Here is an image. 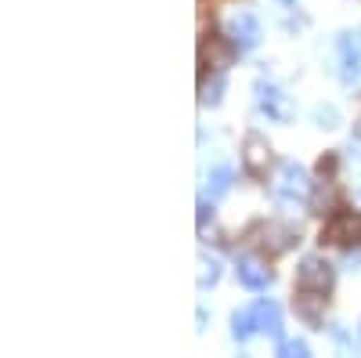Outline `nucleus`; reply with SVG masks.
<instances>
[{
  "mask_svg": "<svg viewBox=\"0 0 361 358\" xmlns=\"http://www.w3.org/2000/svg\"><path fill=\"white\" fill-rule=\"evenodd\" d=\"M271 192H275V199L282 206H296V203H304L311 196V177H307V170L300 167L296 160H282Z\"/></svg>",
  "mask_w": 361,
  "mask_h": 358,
  "instance_id": "f257e3e1",
  "label": "nucleus"
},
{
  "mask_svg": "<svg viewBox=\"0 0 361 358\" xmlns=\"http://www.w3.org/2000/svg\"><path fill=\"white\" fill-rule=\"evenodd\" d=\"M322 243H329V246H361V210H340L322 228Z\"/></svg>",
  "mask_w": 361,
  "mask_h": 358,
  "instance_id": "f03ea898",
  "label": "nucleus"
},
{
  "mask_svg": "<svg viewBox=\"0 0 361 358\" xmlns=\"http://www.w3.org/2000/svg\"><path fill=\"white\" fill-rule=\"evenodd\" d=\"M333 264L325 257H304L296 268V290H311V293H329L333 290Z\"/></svg>",
  "mask_w": 361,
  "mask_h": 358,
  "instance_id": "7ed1b4c3",
  "label": "nucleus"
},
{
  "mask_svg": "<svg viewBox=\"0 0 361 358\" xmlns=\"http://www.w3.org/2000/svg\"><path fill=\"white\" fill-rule=\"evenodd\" d=\"M257 105H260V112H267V119H275V124H289V119L296 116V109H293V102L279 91L275 83H257Z\"/></svg>",
  "mask_w": 361,
  "mask_h": 358,
  "instance_id": "20e7f679",
  "label": "nucleus"
},
{
  "mask_svg": "<svg viewBox=\"0 0 361 358\" xmlns=\"http://www.w3.org/2000/svg\"><path fill=\"white\" fill-rule=\"evenodd\" d=\"M224 29H228V40H231L238 51H250V47H257V40H260V22H257V15H250V11H235Z\"/></svg>",
  "mask_w": 361,
  "mask_h": 358,
  "instance_id": "39448f33",
  "label": "nucleus"
},
{
  "mask_svg": "<svg viewBox=\"0 0 361 358\" xmlns=\"http://www.w3.org/2000/svg\"><path fill=\"white\" fill-rule=\"evenodd\" d=\"M243 163L253 177H264L267 174V163H271V145L260 138V134H246L243 141Z\"/></svg>",
  "mask_w": 361,
  "mask_h": 358,
  "instance_id": "423d86ee",
  "label": "nucleus"
},
{
  "mask_svg": "<svg viewBox=\"0 0 361 358\" xmlns=\"http://www.w3.org/2000/svg\"><path fill=\"white\" fill-rule=\"evenodd\" d=\"M336 51H340V76H343V83L361 80V44L350 33H343L336 40Z\"/></svg>",
  "mask_w": 361,
  "mask_h": 358,
  "instance_id": "0eeeda50",
  "label": "nucleus"
},
{
  "mask_svg": "<svg viewBox=\"0 0 361 358\" xmlns=\"http://www.w3.org/2000/svg\"><path fill=\"white\" fill-rule=\"evenodd\" d=\"M235 272H238V282H243L246 290H267L271 286V268L257 257H238Z\"/></svg>",
  "mask_w": 361,
  "mask_h": 358,
  "instance_id": "6e6552de",
  "label": "nucleus"
},
{
  "mask_svg": "<svg viewBox=\"0 0 361 358\" xmlns=\"http://www.w3.org/2000/svg\"><path fill=\"white\" fill-rule=\"evenodd\" d=\"M264 239V250H271V253H286L289 246H296L300 243V232L296 228H289V225H267L264 232H260Z\"/></svg>",
  "mask_w": 361,
  "mask_h": 358,
  "instance_id": "1a4fd4ad",
  "label": "nucleus"
},
{
  "mask_svg": "<svg viewBox=\"0 0 361 358\" xmlns=\"http://www.w3.org/2000/svg\"><path fill=\"white\" fill-rule=\"evenodd\" d=\"M253 315H257V330L267 333V337H282V311L275 301H260L253 304Z\"/></svg>",
  "mask_w": 361,
  "mask_h": 358,
  "instance_id": "9d476101",
  "label": "nucleus"
},
{
  "mask_svg": "<svg viewBox=\"0 0 361 358\" xmlns=\"http://www.w3.org/2000/svg\"><path fill=\"white\" fill-rule=\"evenodd\" d=\"M202 58H206V62H214V69L217 73H224L228 66H231V58H235V44L231 40H209L206 47H202Z\"/></svg>",
  "mask_w": 361,
  "mask_h": 358,
  "instance_id": "9b49d317",
  "label": "nucleus"
},
{
  "mask_svg": "<svg viewBox=\"0 0 361 358\" xmlns=\"http://www.w3.org/2000/svg\"><path fill=\"white\" fill-rule=\"evenodd\" d=\"M228 189H231V167H214L209 170V177H206V199L214 203V199H221V196H228Z\"/></svg>",
  "mask_w": 361,
  "mask_h": 358,
  "instance_id": "f8f14e48",
  "label": "nucleus"
},
{
  "mask_svg": "<svg viewBox=\"0 0 361 358\" xmlns=\"http://www.w3.org/2000/svg\"><path fill=\"white\" fill-rule=\"evenodd\" d=\"M253 333H257V315H253V308L235 311V315H231V337L243 344V340H250Z\"/></svg>",
  "mask_w": 361,
  "mask_h": 358,
  "instance_id": "ddd939ff",
  "label": "nucleus"
},
{
  "mask_svg": "<svg viewBox=\"0 0 361 358\" xmlns=\"http://www.w3.org/2000/svg\"><path fill=\"white\" fill-rule=\"evenodd\" d=\"M322 301H325V293H311V290H300V297H296V311L304 315L307 322H318V308H322Z\"/></svg>",
  "mask_w": 361,
  "mask_h": 358,
  "instance_id": "4468645a",
  "label": "nucleus"
},
{
  "mask_svg": "<svg viewBox=\"0 0 361 358\" xmlns=\"http://www.w3.org/2000/svg\"><path fill=\"white\" fill-rule=\"evenodd\" d=\"M217 279H221V264H217V257H206V253H199V290L214 286Z\"/></svg>",
  "mask_w": 361,
  "mask_h": 358,
  "instance_id": "2eb2a0df",
  "label": "nucleus"
},
{
  "mask_svg": "<svg viewBox=\"0 0 361 358\" xmlns=\"http://www.w3.org/2000/svg\"><path fill=\"white\" fill-rule=\"evenodd\" d=\"M224 87H228V83H224V76H221V73H217L214 80H206V83H202V105H221Z\"/></svg>",
  "mask_w": 361,
  "mask_h": 358,
  "instance_id": "dca6fc26",
  "label": "nucleus"
},
{
  "mask_svg": "<svg viewBox=\"0 0 361 358\" xmlns=\"http://www.w3.org/2000/svg\"><path fill=\"white\" fill-rule=\"evenodd\" d=\"M314 124L325 127V131H333V127H340V112H336L333 105H318V109H314Z\"/></svg>",
  "mask_w": 361,
  "mask_h": 358,
  "instance_id": "f3484780",
  "label": "nucleus"
},
{
  "mask_svg": "<svg viewBox=\"0 0 361 358\" xmlns=\"http://www.w3.org/2000/svg\"><path fill=\"white\" fill-rule=\"evenodd\" d=\"M279 354L282 358H304L307 354V340H282L279 344Z\"/></svg>",
  "mask_w": 361,
  "mask_h": 358,
  "instance_id": "a211bd4d",
  "label": "nucleus"
},
{
  "mask_svg": "<svg viewBox=\"0 0 361 358\" xmlns=\"http://www.w3.org/2000/svg\"><path fill=\"white\" fill-rule=\"evenodd\" d=\"M333 203H336V192L333 189H318V196H314L311 206H314V214H325V206H333Z\"/></svg>",
  "mask_w": 361,
  "mask_h": 358,
  "instance_id": "6ab92c4d",
  "label": "nucleus"
},
{
  "mask_svg": "<svg viewBox=\"0 0 361 358\" xmlns=\"http://www.w3.org/2000/svg\"><path fill=\"white\" fill-rule=\"evenodd\" d=\"M357 134H361V119H357Z\"/></svg>",
  "mask_w": 361,
  "mask_h": 358,
  "instance_id": "aec40b11",
  "label": "nucleus"
},
{
  "mask_svg": "<svg viewBox=\"0 0 361 358\" xmlns=\"http://www.w3.org/2000/svg\"><path fill=\"white\" fill-rule=\"evenodd\" d=\"M282 4H293V0H282Z\"/></svg>",
  "mask_w": 361,
  "mask_h": 358,
  "instance_id": "412c9836",
  "label": "nucleus"
}]
</instances>
